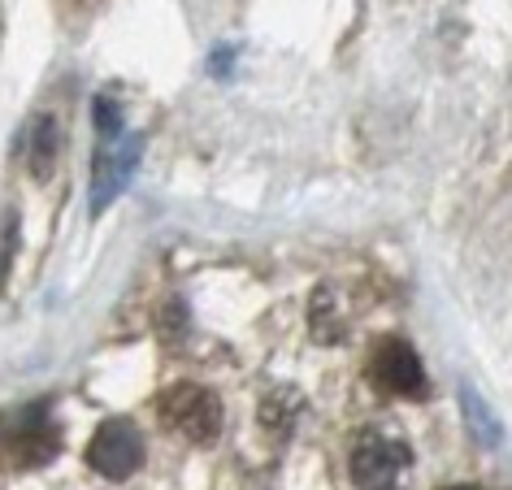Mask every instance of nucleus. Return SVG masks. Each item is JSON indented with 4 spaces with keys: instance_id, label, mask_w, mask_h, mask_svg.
Here are the masks:
<instances>
[{
    "instance_id": "f257e3e1",
    "label": "nucleus",
    "mask_w": 512,
    "mask_h": 490,
    "mask_svg": "<svg viewBox=\"0 0 512 490\" xmlns=\"http://www.w3.org/2000/svg\"><path fill=\"white\" fill-rule=\"evenodd\" d=\"M161 421L170 425L174 434H183L187 443L209 447L217 434H222V399H217L209 386L200 382H174L165 386L157 399Z\"/></svg>"
},
{
    "instance_id": "0eeeda50",
    "label": "nucleus",
    "mask_w": 512,
    "mask_h": 490,
    "mask_svg": "<svg viewBox=\"0 0 512 490\" xmlns=\"http://www.w3.org/2000/svg\"><path fill=\"white\" fill-rule=\"evenodd\" d=\"M57 148H61L57 122L48 118V113H40V118L31 122V131H27V161H31V174H35V178H48V174H53Z\"/></svg>"
},
{
    "instance_id": "6e6552de",
    "label": "nucleus",
    "mask_w": 512,
    "mask_h": 490,
    "mask_svg": "<svg viewBox=\"0 0 512 490\" xmlns=\"http://www.w3.org/2000/svg\"><path fill=\"white\" fill-rule=\"evenodd\" d=\"M460 408H465L469 430L478 434L482 443H499V421H495V412L482 404V395L473 391V386H460Z\"/></svg>"
},
{
    "instance_id": "7ed1b4c3",
    "label": "nucleus",
    "mask_w": 512,
    "mask_h": 490,
    "mask_svg": "<svg viewBox=\"0 0 512 490\" xmlns=\"http://www.w3.org/2000/svg\"><path fill=\"white\" fill-rule=\"evenodd\" d=\"M404 469H413V451L404 438L387 430H365L352 447V482L356 490H395Z\"/></svg>"
},
{
    "instance_id": "9b49d317",
    "label": "nucleus",
    "mask_w": 512,
    "mask_h": 490,
    "mask_svg": "<svg viewBox=\"0 0 512 490\" xmlns=\"http://www.w3.org/2000/svg\"><path fill=\"white\" fill-rule=\"evenodd\" d=\"M439 490H482V486H439Z\"/></svg>"
},
{
    "instance_id": "f03ea898",
    "label": "nucleus",
    "mask_w": 512,
    "mask_h": 490,
    "mask_svg": "<svg viewBox=\"0 0 512 490\" xmlns=\"http://www.w3.org/2000/svg\"><path fill=\"white\" fill-rule=\"evenodd\" d=\"M365 378L391 399H426V391H430V378H426V369H421V356L413 352V343L395 339V334H382V339L369 347Z\"/></svg>"
},
{
    "instance_id": "9d476101",
    "label": "nucleus",
    "mask_w": 512,
    "mask_h": 490,
    "mask_svg": "<svg viewBox=\"0 0 512 490\" xmlns=\"http://www.w3.org/2000/svg\"><path fill=\"white\" fill-rule=\"evenodd\" d=\"M92 118H96V131L105 135V139H113L122 131V118H118V105H113L109 96H100V100H92Z\"/></svg>"
},
{
    "instance_id": "20e7f679",
    "label": "nucleus",
    "mask_w": 512,
    "mask_h": 490,
    "mask_svg": "<svg viewBox=\"0 0 512 490\" xmlns=\"http://www.w3.org/2000/svg\"><path fill=\"white\" fill-rule=\"evenodd\" d=\"M87 464L100 477H109V482H122V477H131L144 464V434L122 417L105 421L92 434V443H87Z\"/></svg>"
},
{
    "instance_id": "1a4fd4ad",
    "label": "nucleus",
    "mask_w": 512,
    "mask_h": 490,
    "mask_svg": "<svg viewBox=\"0 0 512 490\" xmlns=\"http://www.w3.org/2000/svg\"><path fill=\"white\" fill-rule=\"evenodd\" d=\"M14 248H18V213L5 209V213H0V282L9 278V261H14Z\"/></svg>"
},
{
    "instance_id": "39448f33",
    "label": "nucleus",
    "mask_w": 512,
    "mask_h": 490,
    "mask_svg": "<svg viewBox=\"0 0 512 490\" xmlns=\"http://www.w3.org/2000/svg\"><path fill=\"white\" fill-rule=\"evenodd\" d=\"M5 438H9V451H14L18 464H48L61 447V434H57V425L48 421L44 408L18 412V421L5 430Z\"/></svg>"
},
{
    "instance_id": "423d86ee",
    "label": "nucleus",
    "mask_w": 512,
    "mask_h": 490,
    "mask_svg": "<svg viewBox=\"0 0 512 490\" xmlns=\"http://www.w3.org/2000/svg\"><path fill=\"white\" fill-rule=\"evenodd\" d=\"M139 148H144V139H131V144H118V148H105L96 157V183H92V217L96 213H105L113 196L126 187V178L135 174V165H139Z\"/></svg>"
}]
</instances>
